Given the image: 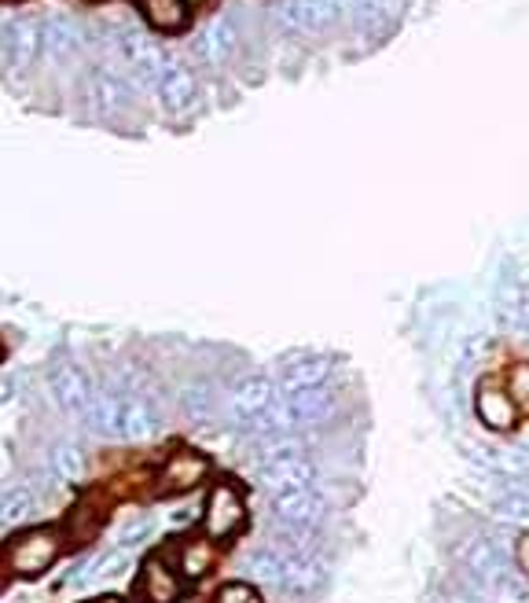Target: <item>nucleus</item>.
<instances>
[{"instance_id":"nucleus-21","label":"nucleus","mask_w":529,"mask_h":603,"mask_svg":"<svg viewBox=\"0 0 529 603\" xmlns=\"http://www.w3.org/2000/svg\"><path fill=\"white\" fill-rule=\"evenodd\" d=\"M247 574L261 585H283V556L280 548H258L250 559H247Z\"/></svg>"},{"instance_id":"nucleus-10","label":"nucleus","mask_w":529,"mask_h":603,"mask_svg":"<svg viewBox=\"0 0 529 603\" xmlns=\"http://www.w3.org/2000/svg\"><path fill=\"white\" fill-rule=\"evenodd\" d=\"M474 412H478V420L489 427V431H515L518 416H522V409H518V401L511 398L507 390L493 387V383H485V387H478V398H474Z\"/></svg>"},{"instance_id":"nucleus-14","label":"nucleus","mask_w":529,"mask_h":603,"mask_svg":"<svg viewBox=\"0 0 529 603\" xmlns=\"http://www.w3.org/2000/svg\"><path fill=\"white\" fill-rule=\"evenodd\" d=\"M327 379H331V365L324 357H302V360H294L291 368H283L280 387H283V394H298V390L327 387Z\"/></svg>"},{"instance_id":"nucleus-9","label":"nucleus","mask_w":529,"mask_h":603,"mask_svg":"<svg viewBox=\"0 0 529 603\" xmlns=\"http://www.w3.org/2000/svg\"><path fill=\"white\" fill-rule=\"evenodd\" d=\"M287 412H291V427L294 431H305V427H320L331 420L335 412V394L327 387H313V390H298V394H283Z\"/></svg>"},{"instance_id":"nucleus-4","label":"nucleus","mask_w":529,"mask_h":603,"mask_svg":"<svg viewBox=\"0 0 529 603\" xmlns=\"http://www.w3.org/2000/svg\"><path fill=\"white\" fill-rule=\"evenodd\" d=\"M203 526L209 541H228V537H236L242 526H247V504H242V497L228 482H217V486L209 489Z\"/></svg>"},{"instance_id":"nucleus-25","label":"nucleus","mask_w":529,"mask_h":603,"mask_svg":"<svg viewBox=\"0 0 529 603\" xmlns=\"http://www.w3.org/2000/svg\"><path fill=\"white\" fill-rule=\"evenodd\" d=\"M231 45H236L231 26H214V30H206V34L198 37V56L209 60V63H220V60L231 56Z\"/></svg>"},{"instance_id":"nucleus-17","label":"nucleus","mask_w":529,"mask_h":603,"mask_svg":"<svg viewBox=\"0 0 529 603\" xmlns=\"http://www.w3.org/2000/svg\"><path fill=\"white\" fill-rule=\"evenodd\" d=\"M493 471L511 489H529V449L526 445L500 449V453H496V460H493Z\"/></svg>"},{"instance_id":"nucleus-34","label":"nucleus","mask_w":529,"mask_h":603,"mask_svg":"<svg viewBox=\"0 0 529 603\" xmlns=\"http://www.w3.org/2000/svg\"><path fill=\"white\" fill-rule=\"evenodd\" d=\"M478 603H482V600H478Z\"/></svg>"},{"instance_id":"nucleus-15","label":"nucleus","mask_w":529,"mask_h":603,"mask_svg":"<svg viewBox=\"0 0 529 603\" xmlns=\"http://www.w3.org/2000/svg\"><path fill=\"white\" fill-rule=\"evenodd\" d=\"M187 0H143V19L162 34H181L187 26Z\"/></svg>"},{"instance_id":"nucleus-32","label":"nucleus","mask_w":529,"mask_h":603,"mask_svg":"<svg viewBox=\"0 0 529 603\" xmlns=\"http://www.w3.org/2000/svg\"><path fill=\"white\" fill-rule=\"evenodd\" d=\"M96 603H126V600H121V596H99Z\"/></svg>"},{"instance_id":"nucleus-13","label":"nucleus","mask_w":529,"mask_h":603,"mask_svg":"<svg viewBox=\"0 0 529 603\" xmlns=\"http://www.w3.org/2000/svg\"><path fill=\"white\" fill-rule=\"evenodd\" d=\"M283 556V589L291 592H313L324 581L316 552H280Z\"/></svg>"},{"instance_id":"nucleus-30","label":"nucleus","mask_w":529,"mask_h":603,"mask_svg":"<svg viewBox=\"0 0 529 603\" xmlns=\"http://www.w3.org/2000/svg\"><path fill=\"white\" fill-rule=\"evenodd\" d=\"M515 559H518V567H522V570H526V574H529V534H522V537H518V548H515Z\"/></svg>"},{"instance_id":"nucleus-7","label":"nucleus","mask_w":529,"mask_h":603,"mask_svg":"<svg viewBox=\"0 0 529 603\" xmlns=\"http://www.w3.org/2000/svg\"><path fill=\"white\" fill-rule=\"evenodd\" d=\"M48 394L63 412H85L96 390L77 365H55L48 372Z\"/></svg>"},{"instance_id":"nucleus-3","label":"nucleus","mask_w":529,"mask_h":603,"mask_svg":"<svg viewBox=\"0 0 529 603\" xmlns=\"http://www.w3.org/2000/svg\"><path fill=\"white\" fill-rule=\"evenodd\" d=\"M280 401L276 394V383L264 376H242L236 387L228 390V420L239 427V431H253V423L261 420L272 405Z\"/></svg>"},{"instance_id":"nucleus-24","label":"nucleus","mask_w":529,"mask_h":603,"mask_svg":"<svg viewBox=\"0 0 529 603\" xmlns=\"http://www.w3.org/2000/svg\"><path fill=\"white\" fill-rule=\"evenodd\" d=\"M37 508V497H33L30 489H22V486H8L4 489V497H0V515H4V523H22V519H30V512Z\"/></svg>"},{"instance_id":"nucleus-6","label":"nucleus","mask_w":529,"mask_h":603,"mask_svg":"<svg viewBox=\"0 0 529 603\" xmlns=\"http://www.w3.org/2000/svg\"><path fill=\"white\" fill-rule=\"evenodd\" d=\"M206 471H209V460L203 453H195V449H181V453L165 456L154 486H159V493H187L206 478Z\"/></svg>"},{"instance_id":"nucleus-29","label":"nucleus","mask_w":529,"mask_h":603,"mask_svg":"<svg viewBox=\"0 0 529 603\" xmlns=\"http://www.w3.org/2000/svg\"><path fill=\"white\" fill-rule=\"evenodd\" d=\"M151 534V519L143 515V519H137V523H129L126 530H121V545H137L140 537H148Z\"/></svg>"},{"instance_id":"nucleus-11","label":"nucleus","mask_w":529,"mask_h":603,"mask_svg":"<svg viewBox=\"0 0 529 603\" xmlns=\"http://www.w3.org/2000/svg\"><path fill=\"white\" fill-rule=\"evenodd\" d=\"M181 570L165 563L162 556H151L148 563H143V574H140V592H143V600L148 603H176L181 600Z\"/></svg>"},{"instance_id":"nucleus-18","label":"nucleus","mask_w":529,"mask_h":603,"mask_svg":"<svg viewBox=\"0 0 529 603\" xmlns=\"http://www.w3.org/2000/svg\"><path fill=\"white\" fill-rule=\"evenodd\" d=\"M181 409L192 423H209L217 416V390L209 383H192L181 394Z\"/></svg>"},{"instance_id":"nucleus-19","label":"nucleus","mask_w":529,"mask_h":603,"mask_svg":"<svg viewBox=\"0 0 529 603\" xmlns=\"http://www.w3.org/2000/svg\"><path fill=\"white\" fill-rule=\"evenodd\" d=\"M52 471H55V478L60 482H82L85 478V471H88V460L82 453V445H74V442H60L52 449Z\"/></svg>"},{"instance_id":"nucleus-23","label":"nucleus","mask_w":529,"mask_h":603,"mask_svg":"<svg viewBox=\"0 0 529 603\" xmlns=\"http://www.w3.org/2000/svg\"><path fill=\"white\" fill-rule=\"evenodd\" d=\"M493 512L496 519L515 523V526H529V493L526 489H504L493 497Z\"/></svg>"},{"instance_id":"nucleus-22","label":"nucleus","mask_w":529,"mask_h":603,"mask_svg":"<svg viewBox=\"0 0 529 603\" xmlns=\"http://www.w3.org/2000/svg\"><path fill=\"white\" fill-rule=\"evenodd\" d=\"M214 567V545L209 541H184L181 552H176V570H181L184 578H203L206 570Z\"/></svg>"},{"instance_id":"nucleus-12","label":"nucleus","mask_w":529,"mask_h":603,"mask_svg":"<svg viewBox=\"0 0 529 603\" xmlns=\"http://www.w3.org/2000/svg\"><path fill=\"white\" fill-rule=\"evenodd\" d=\"M338 12V0H283L280 19L298 30H320Z\"/></svg>"},{"instance_id":"nucleus-33","label":"nucleus","mask_w":529,"mask_h":603,"mask_svg":"<svg viewBox=\"0 0 529 603\" xmlns=\"http://www.w3.org/2000/svg\"><path fill=\"white\" fill-rule=\"evenodd\" d=\"M187 4H203V0H187Z\"/></svg>"},{"instance_id":"nucleus-5","label":"nucleus","mask_w":529,"mask_h":603,"mask_svg":"<svg viewBox=\"0 0 529 603\" xmlns=\"http://www.w3.org/2000/svg\"><path fill=\"white\" fill-rule=\"evenodd\" d=\"M316 482V464L309 453L280 456V460H264L258 467V486L269 493L280 489H298V486H313Z\"/></svg>"},{"instance_id":"nucleus-20","label":"nucleus","mask_w":529,"mask_h":603,"mask_svg":"<svg viewBox=\"0 0 529 603\" xmlns=\"http://www.w3.org/2000/svg\"><path fill=\"white\" fill-rule=\"evenodd\" d=\"M93 104L99 115H121L129 107V93H126V85L115 82L110 74H99L93 82Z\"/></svg>"},{"instance_id":"nucleus-16","label":"nucleus","mask_w":529,"mask_h":603,"mask_svg":"<svg viewBox=\"0 0 529 603\" xmlns=\"http://www.w3.org/2000/svg\"><path fill=\"white\" fill-rule=\"evenodd\" d=\"M159 89H162V100L170 111H187L195 100H198V93H195V82H192V74H187L184 67H170L165 71V78L159 82Z\"/></svg>"},{"instance_id":"nucleus-8","label":"nucleus","mask_w":529,"mask_h":603,"mask_svg":"<svg viewBox=\"0 0 529 603\" xmlns=\"http://www.w3.org/2000/svg\"><path fill=\"white\" fill-rule=\"evenodd\" d=\"M272 512L280 515V523L287 526H316L324 515V500L313 486H298V489H280L272 493Z\"/></svg>"},{"instance_id":"nucleus-31","label":"nucleus","mask_w":529,"mask_h":603,"mask_svg":"<svg viewBox=\"0 0 529 603\" xmlns=\"http://www.w3.org/2000/svg\"><path fill=\"white\" fill-rule=\"evenodd\" d=\"M515 332L526 338L529 343V294H526V302H522V310H518V324H515Z\"/></svg>"},{"instance_id":"nucleus-26","label":"nucleus","mask_w":529,"mask_h":603,"mask_svg":"<svg viewBox=\"0 0 529 603\" xmlns=\"http://www.w3.org/2000/svg\"><path fill=\"white\" fill-rule=\"evenodd\" d=\"M33 30H37V26H26V23L8 26L4 49H8V56H11V60H30V52L37 49V34H33Z\"/></svg>"},{"instance_id":"nucleus-1","label":"nucleus","mask_w":529,"mask_h":603,"mask_svg":"<svg viewBox=\"0 0 529 603\" xmlns=\"http://www.w3.org/2000/svg\"><path fill=\"white\" fill-rule=\"evenodd\" d=\"M85 423L96 434L126 438V442H143L159 431V412L148 401L129 398L121 390H96L85 409Z\"/></svg>"},{"instance_id":"nucleus-27","label":"nucleus","mask_w":529,"mask_h":603,"mask_svg":"<svg viewBox=\"0 0 529 603\" xmlns=\"http://www.w3.org/2000/svg\"><path fill=\"white\" fill-rule=\"evenodd\" d=\"M507 394L518 401V409L529 412V365H515L507 376Z\"/></svg>"},{"instance_id":"nucleus-28","label":"nucleus","mask_w":529,"mask_h":603,"mask_svg":"<svg viewBox=\"0 0 529 603\" xmlns=\"http://www.w3.org/2000/svg\"><path fill=\"white\" fill-rule=\"evenodd\" d=\"M214 603H261V596L247 585V581H228V585L217 589Z\"/></svg>"},{"instance_id":"nucleus-2","label":"nucleus","mask_w":529,"mask_h":603,"mask_svg":"<svg viewBox=\"0 0 529 603\" xmlns=\"http://www.w3.org/2000/svg\"><path fill=\"white\" fill-rule=\"evenodd\" d=\"M60 534L48 530V526H37V530H26V534H19V537H11L8 541V570L15 578H37L44 574L52 563H55V556H60Z\"/></svg>"}]
</instances>
